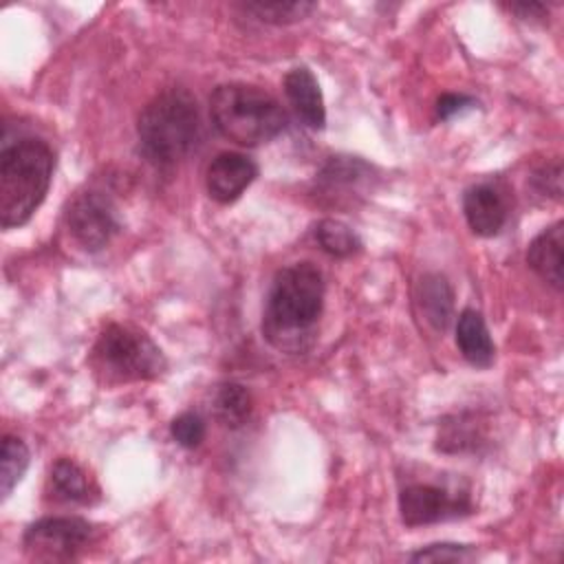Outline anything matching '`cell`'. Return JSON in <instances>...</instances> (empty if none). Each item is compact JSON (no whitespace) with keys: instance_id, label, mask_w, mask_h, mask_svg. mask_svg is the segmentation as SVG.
<instances>
[{"instance_id":"6da1fadb","label":"cell","mask_w":564,"mask_h":564,"mask_svg":"<svg viewBox=\"0 0 564 564\" xmlns=\"http://www.w3.org/2000/svg\"><path fill=\"white\" fill-rule=\"evenodd\" d=\"M324 306V278L313 262H293L271 282L262 333L282 350H302Z\"/></svg>"},{"instance_id":"7a4b0ae2","label":"cell","mask_w":564,"mask_h":564,"mask_svg":"<svg viewBox=\"0 0 564 564\" xmlns=\"http://www.w3.org/2000/svg\"><path fill=\"white\" fill-rule=\"evenodd\" d=\"M137 134L150 163L170 167L183 161L200 141V115L192 93L167 88L152 97L139 115Z\"/></svg>"},{"instance_id":"3957f363","label":"cell","mask_w":564,"mask_h":564,"mask_svg":"<svg viewBox=\"0 0 564 564\" xmlns=\"http://www.w3.org/2000/svg\"><path fill=\"white\" fill-rule=\"evenodd\" d=\"M53 174V152L40 139L4 143L0 152V225H24L42 205Z\"/></svg>"},{"instance_id":"277c9868","label":"cell","mask_w":564,"mask_h":564,"mask_svg":"<svg viewBox=\"0 0 564 564\" xmlns=\"http://www.w3.org/2000/svg\"><path fill=\"white\" fill-rule=\"evenodd\" d=\"M209 115L225 139L245 148L262 145L286 128V112L275 97L258 86L238 82L214 88Z\"/></svg>"},{"instance_id":"5b68a950","label":"cell","mask_w":564,"mask_h":564,"mask_svg":"<svg viewBox=\"0 0 564 564\" xmlns=\"http://www.w3.org/2000/svg\"><path fill=\"white\" fill-rule=\"evenodd\" d=\"M90 368L99 381L110 386L148 381L165 370V357L145 333L126 324H108L90 350Z\"/></svg>"},{"instance_id":"8992f818","label":"cell","mask_w":564,"mask_h":564,"mask_svg":"<svg viewBox=\"0 0 564 564\" xmlns=\"http://www.w3.org/2000/svg\"><path fill=\"white\" fill-rule=\"evenodd\" d=\"M93 540V524L77 516L40 518L24 531V551L33 560H75Z\"/></svg>"},{"instance_id":"52a82bcc","label":"cell","mask_w":564,"mask_h":564,"mask_svg":"<svg viewBox=\"0 0 564 564\" xmlns=\"http://www.w3.org/2000/svg\"><path fill=\"white\" fill-rule=\"evenodd\" d=\"M399 511L405 527H423L467 516L471 500L467 491L434 482H412L399 494Z\"/></svg>"},{"instance_id":"ba28073f","label":"cell","mask_w":564,"mask_h":564,"mask_svg":"<svg viewBox=\"0 0 564 564\" xmlns=\"http://www.w3.org/2000/svg\"><path fill=\"white\" fill-rule=\"evenodd\" d=\"M70 236L88 251L104 249L121 229L117 205L104 192L77 194L66 209Z\"/></svg>"},{"instance_id":"9c48e42d","label":"cell","mask_w":564,"mask_h":564,"mask_svg":"<svg viewBox=\"0 0 564 564\" xmlns=\"http://www.w3.org/2000/svg\"><path fill=\"white\" fill-rule=\"evenodd\" d=\"M258 165L240 152H220L212 159L205 172L207 194L216 203H234L256 181Z\"/></svg>"},{"instance_id":"30bf717a","label":"cell","mask_w":564,"mask_h":564,"mask_svg":"<svg viewBox=\"0 0 564 564\" xmlns=\"http://www.w3.org/2000/svg\"><path fill=\"white\" fill-rule=\"evenodd\" d=\"M463 212L469 229L476 236L491 238L507 223V200L502 192L491 183H478L463 196Z\"/></svg>"},{"instance_id":"8fae6325","label":"cell","mask_w":564,"mask_h":564,"mask_svg":"<svg viewBox=\"0 0 564 564\" xmlns=\"http://www.w3.org/2000/svg\"><path fill=\"white\" fill-rule=\"evenodd\" d=\"M284 93L304 126H308L311 130L324 128L326 110H324L322 90L308 68L300 66V68L289 70L284 77Z\"/></svg>"},{"instance_id":"7c38bea8","label":"cell","mask_w":564,"mask_h":564,"mask_svg":"<svg viewBox=\"0 0 564 564\" xmlns=\"http://www.w3.org/2000/svg\"><path fill=\"white\" fill-rule=\"evenodd\" d=\"M562 247H564V223L557 220L542 229L527 249V264L553 289H562Z\"/></svg>"},{"instance_id":"4fadbf2b","label":"cell","mask_w":564,"mask_h":564,"mask_svg":"<svg viewBox=\"0 0 564 564\" xmlns=\"http://www.w3.org/2000/svg\"><path fill=\"white\" fill-rule=\"evenodd\" d=\"M456 346L460 355L476 368L494 364L496 346L489 337L487 324L476 308H465L456 322Z\"/></svg>"},{"instance_id":"5bb4252c","label":"cell","mask_w":564,"mask_h":564,"mask_svg":"<svg viewBox=\"0 0 564 564\" xmlns=\"http://www.w3.org/2000/svg\"><path fill=\"white\" fill-rule=\"evenodd\" d=\"M416 302L421 306L423 317L434 330L443 333L449 326L454 315V293L449 282L443 275L438 273L423 275L419 282Z\"/></svg>"},{"instance_id":"9a60e30c","label":"cell","mask_w":564,"mask_h":564,"mask_svg":"<svg viewBox=\"0 0 564 564\" xmlns=\"http://www.w3.org/2000/svg\"><path fill=\"white\" fill-rule=\"evenodd\" d=\"M48 487L55 500H64L73 505L90 502V485L86 480V474L70 458L55 460V465L51 467Z\"/></svg>"},{"instance_id":"2e32d148","label":"cell","mask_w":564,"mask_h":564,"mask_svg":"<svg viewBox=\"0 0 564 564\" xmlns=\"http://www.w3.org/2000/svg\"><path fill=\"white\" fill-rule=\"evenodd\" d=\"M214 412L225 427L236 430V427L245 425L251 414L249 390L236 381H227V383L218 386V390L214 394Z\"/></svg>"},{"instance_id":"e0dca14e","label":"cell","mask_w":564,"mask_h":564,"mask_svg":"<svg viewBox=\"0 0 564 564\" xmlns=\"http://www.w3.org/2000/svg\"><path fill=\"white\" fill-rule=\"evenodd\" d=\"M29 467V447L18 436H4L2 438V452H0V494L2 500L9 498L13 487L22 480L24 471Z\"/></svg>"},{"instance_id":"ac0fdd59","label":"cell","mask_w":564,"mask_h":564,"mask_svg":"<svg viewBox=\"0 0 564 564\" xmlns=\"http://www.w3.org/2000/svg\"><path fill=\"white\" fill-rule=\"evenodd\" d=\"M315 238L319 247L333 258H348L361 249L359 236L348 225L335 218H324L315 229Z\"/></svg>"},{"instance_id":"d6986e66","label":"cell","mask_w":564,"mask_h":564,"mask_svg":"<svg viewBox=\"0 0 564 564\" xmlns=\"http://www.w3.org/2000/svg\"><path fill=\"white\" fill-rule=\"evenodd\" d=\"M245 9L249 13H253L258 20L269 22V24H291L297 22L302 18H306L315 4L313 2H302V0H293V2H282V0H256V2H247Z\"/></svg>"},{"instance_id":"ffe728a7","label":"cell","mask_w":564,"mask_h":564,"mask_svg":"<svg viewBox=\"0 0 564 564\" xmlns=\"http://www.w3.org/2000/svg\"><path fill=\"white\" fill-rule=\"evenodd\" d=\"M170 432L178 445L194 449L205 438V421L196 412H183L170 423Z\"/></svg>"},{"instance_id":"44dd1931","label":"cell","mask_w":564,"mask_h":564,"mask_svg":"<svg viewBox=\"0 0 564 564\" xmlns=\"http://www.w3.org/2000/svg\"><path fill=\"white\" fill-rule=\"evenodd\" d=\"M471 557H474V551L467 544H454V542L430 544L410 555L412 562H465Z\"/></svg>"},{"instance_id":"7402d4cb","label":"cell","mask_w":564,"mask_h":564,"mask_svg":"<svg viewBox=\"0 0 564 564\" xmlns=\"http://www.w3.org/2000/svg\"><path fill=\"white\" fill-rule=\"evenodd\" d=\"M531 183H533L538 194L551 196V198L560 200V196H562V167H560V161H555L553 165L540 167L531 176Z\"/></svg>"},{"instance_id":"603a6c76","label":"cell","mask_w":564,"mask_h":564,"mask_svg":"<svg viewBox=\"0 0 564 564\" xmlns=\"http://www.w3.org/2000/svg\"><path fill=\"white\" fill-rule=\"evenodd\" d=\"M474 106H478V101H476L474 97H469V95L445 93V95H441V97L436 99V117L443 119V121H447V119H452L454 115H458V112H463V110H467V108H474Z\"/></svg>"},{"instance_id":"cb8c5ba5","label":"cell","mask_w":564,"mask_h":564,"mask_svg":"<svg viewBox=\"0 0 564 564\" xmlns=\"http://www.w3.org/2000/svg\"><path fill=\"white\" fill-rule=\"evenodd\" d=\"M509 11L529 20V18H542L546 13V7L542 2H516V4H509Z\"/></svg>"}]
</instances>
